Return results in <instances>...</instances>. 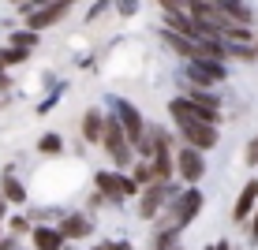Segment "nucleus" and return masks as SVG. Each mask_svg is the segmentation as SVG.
<instances>
[{
    "label": "nucleus",
    "mask_w": 258,
    "mask_h": 250,
    "mask_svg": "<svg viewBox=\"0 0 258 250\" xmlns=\"http://www.w3.org/2000/svg\"><path fill=\"white\" fill-rule=\"evenodd\" d=\"M112 250H135V246H127V243H112Z\"/></svg>",
    "instance_id": "5701e85b"
},
{
    "label": "nucleus",
    "mask_w": 258,
    "mask_h": 250,
    "mask_svg": "<svg viewBox=\"0 0 258 250\" xmlns=\"http://www.w3.org/2000/svg\"><path fill=\"white\" fill-rule=\"evenodd\" d=\"M112 120L120 123V131H123V138H127V146H131V149L142 146V138H146V123H142V116H139L135 105H131V101H120Z\"/></svg>",
    "instance_id": "0eeeda50"
},
{
    "label": "nucleus",
    "mask_w": 258,
    "mask_h": 250,
    "mask_svg": "<svg viewBox=\"0 0 258 250\" xmlns=\"http://www.w3.org/2000/svg\"><path fill=\"white\" fill-rule=\"evenodd\" d=\"M8 86H12V78H8L4 71H0V94H8Z\"/></svg>",
    "instance_id": "4be33fe9"
},
{
    "label": "nucleus",
    "mask_w": 258,
    "mask_h": 250,
    "mask_svg": "<svg viewBox=\"0 0 258 250\" xmlns=\"http://www.w3.org/2000/svg\"><path fill=\"white\" fill-rule=\"evenodd\" d=\"M101 123H105L101 109H86V112H83L79 131H83V142H86V146H97V142H101Z\"/></svg>",
    "instance_id": "f8f14e48"
},
{
    "label": "nucleus",
    "mask_w": 258,
    "mask_h": 250,
    "mask_svg": "<svg viewBox=\"0 0 258 250\" xmlns=\"http://www.w3.org/2000/svg\"><path fill=\"white\" fill-rule=\"evenodd\" d=\"M165 205H168V228L180 231V228H187L191 220L199 217V209H202V191H199V187H187L180 198H168Z\"/></svg>",
    "instance_id": "f03ea898"
},
{
    "label": "nucleus",
    "mask_w": 258,
    "mask_h": 250,
    "mask_svg": "<svg viewBox=\"0 0 258 250\" xmlns=\"http://www.w3.org/2000/svg\"><path fill=\"white\" fill-rule=\"evenodd\" d=\"M56 231H60V239H64V243H68V239H86V235L94 231V220L86 217V213H68V217L56 224Z\"/></svg>",
    "instance_id": "9d476101"
},
{
    "label": "nucleus",
    "mask_w": 258,
    "mask_h": 250,
    "mask_svg": "<svg viewBox=\"0 0 258 250\" xmlns=\"http://www.w3.org/2000/svg\"><path fill=\"white\" fill-rule=\"evenodd\" d=\"M161 41H165V45H168V49L176 52V56H183V60H187V64L195 60V41L180 38V34H168V30H161Z\"/></svg>",
    "instance_id": "2eb2a0df"
},
{
    "label": "nucleus",
    "mask_w": 258,
    "mask_h": 250,
    "mask_svg": "<svg viewBox=\"0 0 258 250\" xmlns=\"http://www.w3.org/2000/svg\"><path fill=\"white\" fill-rule=\"evenodd\" d=\"M30 239H34V250H64L60 231L49 228V224H34V228H30Z\"/></svg>",
    "instance_id": "ddd939ff"
},
{
    "label": "nucleus",
    "mask_w": 258,
    "mask_h": 250,
    "mask_svg": "<svg viewBox=\"0 0 258 250\" xmlns=\"http://www.w3.org/2000/svg\"><path fill=\"white\" fill-rule=\"evenodd\" d=\"M176 138H180V146L187 149H199V153H206V149L217 146V127H210V123H199V120H183L176 123Z\"/></svg>",
    "instance_id": "7ed1b4c3"
},
{
    "label": "nucleus",
    "mask_w": 258,
    "mask_h": 250,
    "mask_svg": "<svg viewBox=\"0 0 258 250\" xmlns=\"http://www.w3.org/2000/svg\"><path fill=\"white\" fill-rule=\"evenodd\" d=\"M254 205H258V180H247L243 191H239V198H236V205H232V220L243 224V220L254 213Z\"/></svg>",
    "instance_id": "9b49d317"
},
{
    "label": "nucleus",
    "mask_w": 258,
    "mask_h": 250,
    "mask_svg": "<svg viewBox=\"0 0 258 250\" xmlns=\"http://www.w3.org/2000/svg\"><path fill=\"white\" fill-rule=\"evenodd\" d=\"M165 202H168V187H161V183L142 187V191H139V217L142 220H154L157 213L165 209Z\"/></svg>",
    "instance_id": "1a4fd4ad"
},
{
    "label": "nucleus",
    "mask_w": 258,
    "mask_h": 250,
    "mask_svg": "<svg viewBox=\"0 0 258 250\" xmlns=\"http://www.w3.org/2000/svg\"><path fill=\"white\" fill-rule=\"evenodd\" d=\"M251 217H254V220H251V239H258V205H254V213H251Z\"/></svg>",
    "instance_id": "412c9836"
},
{
    "label": "nucleus",
    "mask_w": 258,
    "mask_h": 250,
    "mask_svg": "<svg viewBox=\"0 0 258 250\" xmlns=\"http://www.w3.org/2000/svg\"><path fill=\"white\" fill-rule=\"evenodd\" d=\"M183 78H187L191 90H210L213 82L228 78V71H225V64H210V60H191L187 71H183Z\"/></svg>",
    "instance_id": "423d86ee"
},
{
    "label": "nucleus",
    "mask_w": 258,
    "mask_h": 250,
    "mask_svg": "<svg viewBox=\"0 0 258 250\" xmlns=\"http://www.w3.org/2000/svg\"><path fill=\"white\" fill-rule=\"evenodd\" d=\"M4 213H8V202H4V198H0V220H4Z\"/></svg>",
    "instance_id": "b1692460"
},
{
    "label": "nucleus",
    "mask_w": 258,
    "mask_h": 250,
    "mask_svg": "<svg viewBox=\"0 0 258 250\" xmlns=\"http://www.w3.org/2000/svg\"><path fill=\"white\" fill-rule=\"evenodd\" d=\"M94 187H97V194H101V198H109V202L139 198V187L131 183L123 172H97V176H94Z\"/></svg>",
    "instance_id": "20e7f679"
},
{
    "label": "nucleus",
    "mask_w": 258,
    "mask_h": 250,
    "mask_svg": "<svg viewBox=\"0 0 258 250\" xmlns=\"http://www.w3.org/2000/svg\"><path fill=\"white\" fill-rule=\"evenodd\" d=\"M94 250H112V243H97Z\"/></svg>",
    "instance_id": "393cba45"
},
{
    "label": "nucleus",
    "mask_w": 258,
    "mask_h": 250,
    "mask_svg": "<svg viewBox=\"0 0 258 250\" xmlns=\"http://www.w3.org/2000/svg\"><path fill=\"white\" fill-rule=\"evenodd\" d=\"M68 8H71L68 0H64V4L56 0V4L30 8V15H26V30H30V34H41L45 26H52V23H60V19H64V15H68Z\"/></svg>",
    "instance_id": "6e6552de"
},
{
    "label": "nucleus",
    "mask_w": 258,
    "mask_h": 250,
    "mask_svg": "<svg viewBox=\"0 0 258 250\" xmlns=\"http://www.w3.org/2000/svg\"><path fill=\"white\" fill-rule=\"evenodd\" d=\"M38 41H41V34H30V30H15L12 38H8V49H19L30 56L34 49H38Z\"/></svg>",
    "instance_id": "dca6fc26"
},
{
    "label": "nucleus",
    "mask_w": 258,
    "mask_h": 250,
    "mask_svg": "<svg viewBox=\"0 0 258 250\" xmlns=\"http://www.w3.org/2000/svg\"><path fill=\"white\" fill-rule=\"evenodd\" d=\"M38 153H45V157H60V153H64V138H60L56 131L41 135V142H38Z\"/></svg>",
    "instance_id": "f3484780"
},
{
    "label": "nucleus",
    "mask_w": 258,
    "mask_h": 250,
    "mask_svg": "<svg viewBox=\"0 0 258 250\" xmlns=\"http://www.w3.org/2000/svg\"><path fill=\"white\" fill-rule=\"evenodd\" d=\"M8 228H12L15 235H26V231H30L34 224H30V220H26V217H12V220H8Z\"/></svg>",
    "instance_id": "aec40b11"
},
{
    "label": "nucleus",
    "mask_w": 258,
    "mask_h": 250,
    "mask_svg": "<svg viewBox=\"0 0 258 250\" xmlns=\"http://www.w3.org/2000/svg\"><path fill=\"white\" fill-rule=\"evenodd\" d=\"M0 198L12 202V205H26V187L15 180L12 172H4V176H0Z\"/></svg>",
    "instance_id": "4468645a"
},
{
    "label": "nucleus",
    "mask_w": 258,
    "mask_h": 250,
    "mask_svg": "<svg viewBox=\"0 0 258 250\" xmlns=\"http://www.w3.org/2000/svg\"><path fill=\"white\" fill-rule=\"evenodd\" d=\"M97 146H105V153H109V160L116 168H131L135 164V149L127 146V138H123V131H120V123L112 120V116H105V123H101V142Z\"/></svg>",
    "instance_id": "f257e3e1"
},
{
    "label": "nucleus",
    "mask_w": 258,
    "mask_h": 250,
    "mask_svg": "<svg viewBox=\"0 0 258 250\" xmlns=\"http://www.w3.org/2000/svg\"><path fill=\"white\" fill-rule=\"evenodd\" d=\"M232 56L239 60V64H254L258 52H254V49H247V45H232Z\"/></svg>",
    "instance_id": "a211bd4d"
},
{
    "label": "nucleus",
    "mask_w": 258,
    "mask_h": 250,
    "mask_svg": "<svg viewBox=\"0 0 258 250\" xmlns=\"http://www.w3.org/2000/svg\"><path fill=\"white\" fill-rule=\"evenodd\" d=\"M243 160H247V168H258V135L247 142V149H243Z\"/></svg>",
    "instance_id": "6ab92c4d"
},
{
    "label": "nucleus",
    "mask_w": 258,
    "mask_h": 250,
    "mask_svg": "<svg viewBox=\"0 0 258 250\" xmlns=\"http://www.w3.org/2000/svg\"><path fill=\"white\" fill-rule=\"evenodd\" d=\"M172 168H176V176H180L187 187H195L202 176H206V160H202V153H199V149H187V146H176Z\"/></svg>",
    "instance_id": "39448f33"
},
{
    "label": "nucleus",
    "mask_w": 258,
    "mask_h": 250,
    "mask_svg": "<svg viewBox=\"0 0 258 250\" xmlns=\"http://www.w3.org/2000/svg\"><path fill=\"white\" fill-rule=\"evenodd\" d=\"M254 52H258V49H254Z\"/></svg>",
    "instance_id": "a878e982"
}]
</instances>
